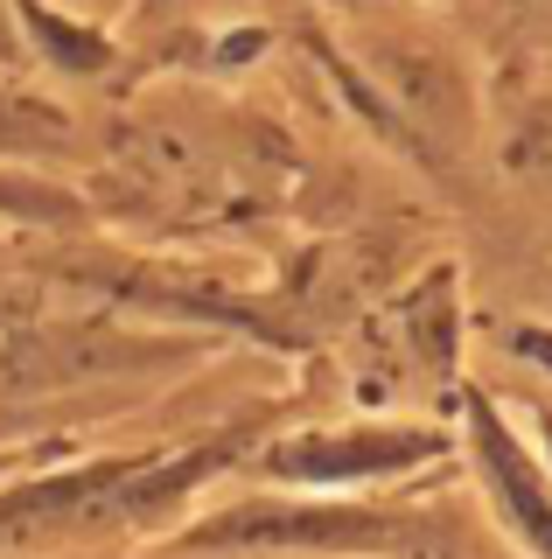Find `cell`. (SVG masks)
I'll use <instances>...</instances> for the list:
<instances>
[{"instance_id": "1", "label": "cell", "mask_w": 552, "mask_h": 559, "mask_svg": "<svg viewBox=\"0 0 552 559\" xmlns=\"http://www.w3.org/2000/svg\"><path fill=\"white\" fill-rule=\"evenodd\" d=\"M412 454H420V441H295V448L273 454V468H280V476L336 483L343 468H399Z\"/></svg>"}, {"instance_id": "2", "label": "cell", "mask_w": 552, "mask_h": 559, "mask_svg": "<svg viewBox=\"0 0 552 559\" xmlns=\"http://www.w3.org/2000/svg\"><path fill=\"white\" fill-rule=\"evenodd\" d=\"M482 454H496V489H504V503L517 511V524L531 532V546L552 552V503H545V483L531 476V462L504 441V433H496V419H482Z\"/></svg>"}]
</instances>
